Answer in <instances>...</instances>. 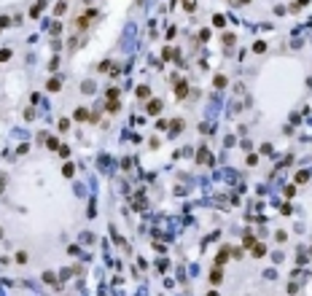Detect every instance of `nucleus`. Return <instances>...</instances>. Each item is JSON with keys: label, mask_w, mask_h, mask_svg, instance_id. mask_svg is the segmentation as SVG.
<instances>
[{"label": "nucleus", "mask_w": 312, "mask_h": 296, "mask_svg": "<svg viewBox=\"0 0 312 296\" xmlns=\"http://www.w3.org/2000/svg\"><path fill=\"white\" fill-rule=\"evenodd\" d=\"M210 280H213V283H221V272H218V269H215L213 275H210Z\"/></svg>", "instance_id": "nucleus-6"}, {"label": "nucleus", "mask_w": 312, "mask_h": 296, "mask_svg": "<svg viewBox=\"0 0 312 296\" xmlns=\"http://www.w3.org/2000/svg\"><path fill=\"white\" fill-rule=\"evenodd\" d=\"M223 22H226L223 16H215V19H213V24H215V27H223Z\"/></svg>", "instance_id": "nucleus-5"}, {"label": "nucleus", "mask_w": 312, "mask_h": 296, "mask_svg": "<svg viewBox=\"0 0 312 296\" xmlns=\"http://www.w3.org/2000/svg\"><path fill=\"white\" fill-rule=\"evenodd\" d=\"M253 253H256V256H264V245H256V242H253Z\"/></svg>", "instance_id": "nucleus-3"}, {"label": "nucleus", "mask_w": 312, "mask_h": 296, "mask_svg": "<svg viewBox=\"0 0 312 296\" xmlns=\"http://www.w3.org/2000/svg\"><path fill=\"white\" fill-rule=\"evenodd\" d=\"M226 258H229V253H226V250H221V253H218V264H223Z\"/></svg>", "instance_id": "nucleus-4"}, {"label": "nucleus", "mask_w": 312, "mask_h": 296, "mask_svg": "<svg viewBox=\"0 0 312 296\" xmlns=\"http://www.w3.org/2000/svg\"><path fill=\"white\" fill-rule=\"evenodd\" d=\"M159 111H161V102H159V100L148 102V113H159Z\"/></svg>", "instance_id": "nucleus-1"}, {"label": "nucleus", "mask_w": 312, "mask_h": 296, "mask_svg": "<svg viewBox=\"0 0 312 296\" xmlns=\"http://www.w3.org/2000/svg\"><path fill=\"white\" fill-rule=\"evenodd\" d=\"M186 92H188V89H186V83H180V86H175V94H178V97H186Z\"/></svg>", "instance_id": "nucleus-2"}]
</instances>
